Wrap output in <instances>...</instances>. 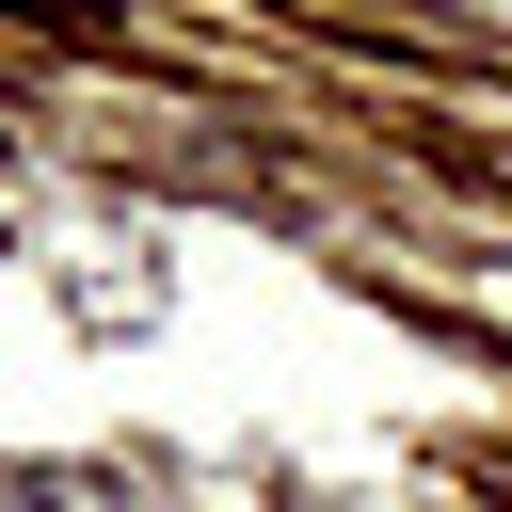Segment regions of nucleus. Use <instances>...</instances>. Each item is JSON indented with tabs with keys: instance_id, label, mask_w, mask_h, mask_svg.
Here are the masks:
<instances>
[{
	"instance_id": "f257e3e1",
	"label": "nucleus",
	"mask_w": 512,
	"mask_h": 512,
	"mask_svg": "<svg viewBox=\"0 0 512 512\" xmlns=\"http://www.w3.org/2000/svg\"><path fill=\"white\" fill-rule=\"evenodd\" d=\"M0 512H128V480H96V464H0Z\"/></svg>"
}]
</instances>
